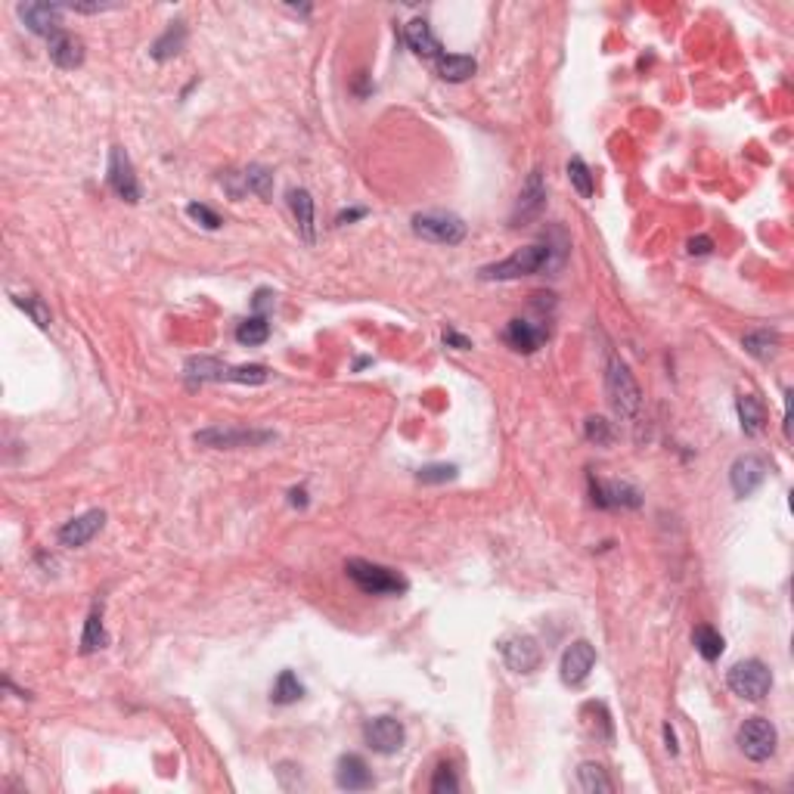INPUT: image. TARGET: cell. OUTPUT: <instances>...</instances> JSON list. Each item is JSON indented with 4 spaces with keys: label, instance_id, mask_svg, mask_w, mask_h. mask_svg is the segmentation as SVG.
<instances>
[{
    "label": "cell",
    "instance_id": "obj_12",
    "mask_svg": "<svg viewBox=\"0 0 794 794\" xmlns=\"http://www.w3.org/2000/svg\"><path fill=\"white\" fill-rule=\"evenodd\" d=\"M546 208V184H544V171L534 168L528 180H524L522 193H518V202H515V211H513V227H522V224H531L544 215Z\"/></svg>",
    "mask_w": 794,
    "mask_h": 794
},
{
    "label": "cell",
    "instance_id": "obj_25",
    "mask_svg": "<svg viewBox=\"0 0 794 794\" xmlns=\"http://www.w3.org/2000/svg\"><path fill=\"white\" fill-rule=\"evenodd\" d=\"M230 366L217 357H190L186 360V379L190 382H227Z\"/></svg>",
    "mask_w": 794,
    "mask_h": 794
},
{
    "label": "cell",
    "instance_id": "obj_4",
    "mask_svg": "<svg viewBox=\"0 0 794 794\" xmlns=\"http://www.w3.org/2000/svg\"><path fill=\"white\" fill-rule=\"evenodd\" d=\"M726 686L733 695L745 698V702H764L769 689H773V673H769V667L764 662H757V658H745V662L729 667Z\"/></svg>",
    "mask_w": 794,
    "mask_h": 794
},
{
    "label": "cell",
    "instance_id": "obj_30",
    "mask_svg": "<svg viewBox=\"0 0 794 794\" xmlns=\"http://www.w3.org/2000/svg\"><path fill=\"white\" fill-rule=\"evenodd\" d=\"M577 785H580V791H587V794H609V791H615V782L609 779L605 767H599V764H580V769H577Z\"/></svg>",
    "mask_w": 794,
    "mask_h": 794
},
{
    "label": "cell",
    "instance_id": "obj_10",
    "mask_svg": "<svg viewBox=\"0 0 794 794\" xmlns=\"http://www.w3.org/2000/svg\"><path fill=\"white\" fill-rule=\"evenodd\" d=\"M589 500L599 509H640L642 493L630 482H599L589 475Z\"/></svg>",
    "mask_w": 794,
    "mask_h": 794
},
{
    "label": "cell",
    "instance_id": "obj_15",
    "mask_svg": "<svg viewBox=\"0 0 794 794\" xmlns=\"http://www.w3.org/2000/svg\"><path fill=\"white\" fill-rule=\"evenodd\" d=\"M19 19L26 22L28 31L41 35L50 41L57 31H62V13H66V4H19Z\"/></svg>",
    "mask_w": 794,
    "mask_h": 794
},
{
    "label": "cell",
    "instance_id": "obj_20",
    "mask_svg": "<svg viewBox=\"0 0 794 794\" xmlns=\"http://www.w3.org/2000/svg\"><path fill=\"white\" fill-rule=\"evenodd\" d=\"M289 208H292L295 215V227L298 233H302V239L311 242L317 239V217H313V196L308 190H302V186H295V190H289Z\"/></svg>",
    "mask_w": 794,
    "mask_h": 794
},
{
    "label": "cell",
    "instance_id": "obj_24",
    "mask_svg": "<svg viewBox=\"0 0 794 794\" xmlns=\"http://www.w3.org/2000/svg\"><path fill=\"white\" fill-rule=\"evenodd\" d=\"M435 69H438V78H444V81L462 84L478 72V62L466 57V53H441V57L435 59Z\"/></svg>",
    "mask_w": 794,
    "mask_h": 794
},
{
    "label": "cell",
    "instance_id": "obj_21",
    "mask_svg": "<svg viewBox=\"0 0 794 794\" xmlns=\"http://www.w3.org/2000/svg\"><path fill=\"white\" fill-rule=\"evenodd\" d=\"M404 37H407V44H410V50L416 53V57H422V59H438V57H441V41L435 37V31H431V26L426 19H410V22H407Z\"/></svg>",
    "mask_w": 794,
    "mask_h": 794
},
{
    "label": "cell",
    "instance_id": "obj_17",
    "mask_svg": "<svg viewBox=\"0 0 794 794\" xmlns=\"http://www.w3.org/2000/svg\"><path fill=\"white\" fill-rule=\"evenodd\" d=\"M549 339V326H537L531 320H509V326L503 329V342L518 354H534Z\"/></svg>",
    "mask_w": 794,
    "mask_h": 794
},
{
    "label": "cell",
    "instance_id": "obj_16",
    "mask_svg": "<svg viewBox=\"0 0 794 794\" xmlns=\"http://www.w3.org/2000/svg\"><path fill=\"white\" fill-rule=\"evenodd\" d=\"M103 524H106V513H103V509H90V513L75 515L72 522L62 524V528L57 531V540H59L62 546L78 549V546L90 544V540L97 537L100 531H103Z\"/></svg>",
    "mask_w": 794,
    "mask_h": 794
},
{
    "label": "cell",
    "instance_id": "obj_35",
    "mask_svg": "<svg viewBox=\"0 0 794 794\" xmlns=\"http://www.w3.org/2000/svg\"><path fill=\"white\" fill-rule=\"evenodd\" d=\"M584 435H587V441H593L596 447H609L611 441H615V429H611V422L602 419V416H589V419L584 422Z\"/></svg>",
    "mask_w": 794,
    "mask_h": 794
},
{
    "label": "cell",
    "instance_id": "obj_18",
    "mask_svg": "<svg viewBox=\"0 0 794 794\" xmlns=\"http://www.w3.org/2000/svg\"><path fill=\"white\" fill-rule=\"evenodd\" d=\"M335 785L342 791H364L373 785V773H369L366 760L360 754H342L335 764Z\"/></svg>",
    "mask_w": 794,
    "mask_h": 794
},
{
    "label": "cell",
    "instance_id": "obj_37",
    "mask_svg": "<svg viewBox=\"0 0 794 794\" xmlns=\"http://www.w3.org/2000/svg\"><path fill=\"white\" fill-rule=\"evenodd\" d=\"M456 475H460V469H456L453 462H435V466H422L416 471V478H419L422 484H447L453 482Z\"/></svg>",
    "mask_w": 794,
    "mask_h": 794
},
{
    "label": "cell",
    "instance_id": "obj_44",
    "mask_svg": "<svg viewBox=\"0 0 794 794\" xmlns=\"http://www.w3.org/2000/svg\"><path fill=\"white\" fill-rule=\"evenodd\" d=\"M664 742H667V751H671V754H677V751H680V748H677V736H673L671 723H664Z\"/></svg>",
    "mask_w": 794,
    "mask_h": 794
},
{
    "label": "cell",
    "instance_id": "obj_5",
    "mask_svg": "<svg viewBox=\"0 0 794 794\" xmlns=\"http://www.w3.org/2000/svg\"><path fill=\"white\" fill-rule=\"evenodd\" d=\"M413 233L438 246H460L466 239V221L453 211H422L413 215Z\"/></svg>",
    "mask_w": 794,
    "mask_h": 794
},
{
    "label": "cell",
    "instance_id": "obj_34",
    "mask_svg": "<svg viewBox=\"0 0 794 794\" xmlns=\"http://www.w3.org/2000/svg\"><path fill=\"white\" fill-rule=\"evenodd\" d=\"M13 304L19 311H26L31 317V323H35L37 329H50V308L44 304V298L37 295H13Z\"/></svg>",
    "mask_w": 794,
    "mask_h": 794
},
{
    "label": "cell",
    "instance_id": "obj_6",
    "mask_svg": "<svg viewBox=\"0 0 794 794\" xmlns=\"http://www.w3.org/2000/svg\"><path fill=\"white\" fill-rule=\"evenodd\" d=\"M277 441L273 431L261 429H230V426H215L196 431V444L211 447V450H239V447H264Z\"/></svg>",
    "mask_w": 794,
    "mask_h": 794
},
{
    "label": "cell",
    "instance_id": "obj_43",
    "mask_svg": "<svg viewBox=\"0 0 794 794\" xmlns=\"http://www.w3.org/2000/svg\"><path fill=\"white\" fill-rule=\"evenodd\" d=\"M357 217H366V208H348V211H342V215L335 217V224H339V227H344V224L357 221Z\"/></svg>",
    "mask_w": 794,
    "mask_h": 794
},
{
    "label": "cell",
    "instance_id": "obj_11",
    "mask_svg": "<svg viewBox=\"0 0 794 794\" xmlns=\"http://www.w3.org/2000/svg\"><path fill=\"white\" fill-rule=\"evenodd\" d=\"M364 742L376 754H397L407 742V729L397 717H373L364 726Z\"/></svg>",
    "mask_w": 794,
    "mask_h": 794
},
{
    "label": "cell",
    "instance_id": "obj_32",
    "mask_svg": "<svg viewBox=\"0 0 794 794\" xmlns=\"http://www.w3.org/2000/svg\"><path fill=\"white\" fill-rule=\"evenodd\" d=\"M267 339H270V323H267V317H261V313H255V317L242 320V323L236 326V342L246 344V348L264 344Z\"/></svg>",
    "mask_w": 794,
    "mask_h": 794
},
{
    "label": "cell",
    "instance_id": "obj_40",
    "mask_svg": "<svg viewBox=\"0 0 794 794\" xmlns=\"http://www.w3.org/2000/svg\"><path fill=\"white\" fill-rule=\"evenodd\" d=\"M711 251H714L711 236H692L689 239V255H711Z\"/></svg>",
    "mask_w": 794,
    "mask_h": 794
},
{
    "label": "cell",
    "instance_id": "obj_31",
    "mask_svg": "<svg viewBox=\"0 0 794 794\" xmlns=\"http://www.w3.org/2000/svg\"><path fill=\"white\" fill-rule=\"evenodd\" d=\"M302 698H304L302 680H298L292 671H282L270 689V702L273 704H295V702H302Z\"/></svg>",
    "mask_w": 794,
    "mask_h": 794
},
{
    "label": "cell",
    "instance_id": "obj_27",
    "mask_svg": "<svg viewBox=\"0 0 794 794\" xmlns=\"http://www.w3.org/2000/svg\"><path fill=\"white\" fill-rule=\"evenodd\" d=\"M239 180H242V196L255 193L258 199H264V202L273 196V171L264 168V164H249V168L239 175Z\"/></svg>",
    "mask_w": 794,
    "mask_h": 794
},
{
    "label": "cell",
    "instance_id": "obj_22",
    "mask_svg": "<svg viewBox=\"0 0 794 794\" xmlns=\"http://www.w3.org/2000/svg\"><path fill=\"white\" fill-rule=\"evenodd\" d=\"M736 410H738V422H742V431L745 435H760V431L767 429V404L760 395H754V391H748V395H738L736 400Z\"/></svg>",
    "mask_w": 794,
    "mask_h": 794
},
{
    "label": "cell",
    "instance_id": "obj_45",
    "mask_svg": "<svg viewBox=\"0 0 794 794\" xmlns=\"http://www.w3.org/2000/svg\"><path fill=\"white\" fill-rule=\"evenodd\" d=\"M267 298H270V289H258V292H255V302H251V304H255V311H264L267 304H270V302H267Z\"/></svg>",
    "mask_w": 794,
    "mask_h": 794
},
{
    "label": "cell",
    "instance_id": "obj_33",
    "mask_svg": "<svg viewBox=\"0 0 794 794\" xmlns=\"http://www.w3.org/2000/svg\"><path fill=\"white\" fill-rule=\"evenodd\" d=\"M568 177H571V186L577 190L584 199H593L596 193V177L593 171H589V164L580 159V155H574V159L568 162Z\"/></svg>",
    "mask_w": 794,
    "mask_h": 794
},
{
    "label": "cell",
    "instance_id": "obj_19",
    "mask_svg": "<svg viewBox=\"0 0 794 794\" xmlns=\"http://www.w3.org/2000/svg\"><path fill=\"white\" fill-rule=\"evenodd\" d=\"M47 53L50 59L57 62L59 69H78L84 62V41L69 31H57V35L47 41Z\"/></svg>",
    "mask_w": 794,
    "mask_h": 794
},
{
    "label": "cell",
    "instance_id": "obj_2",
    "mask_svg": "<svg viewBox=\"0 0 794 794\" xmlns=\"http://www.w3.org/2000/svg\"><path fill=\"white\" fill-rule=\"evenodd\" d=\"M605 391H609V404L620 419H636V413L642 410V391L636 385L627 360H620L615 351L609 354L605 364Z\"/></svg>",
    "mask_w": 794,
    "mask_h": 794
},
{
    "label": "cell",
    "instance_id": "obj_41",
    "mask_svg": "<svg viewBox=\"0 0 794 794\" xmlns=\"http://www.w3.org/2000/svg\"><path fill=\"white\" fill-rule=\"evenodd\" d=\"M444 344H450V348H456V351H469L471 348V339H466L462 333H456V329H447V333H444Z\"/></svg>",
    "mask_w": 794,
    "mask_h": 794
},
{
    "label": "cell",
    "instance_id": "obj_29",
    "mask_svg": "<svg viewBox=\"0 0 794 794\" xmlns=\"http://www.w3.org/2000/svg\"><path fill=\"white\" fill-rule=\"evenodd\" d=\"M106 646H109V633H106V624H103V611L93 609L88 615V620H84L81 651H84V655H93V651H100Z\"/></svg>",
    "mask_w": 794,
    "mask_h": 794
},
{
    "label": "cell",
    "instance_id": "obj_9",
    "mask_svg": "<svg viewBox=\"0 0 794 794\" xmlns=\"http://www.w3.org/2000/svg\"><path fill=\"white\" fill-rule=\"evenodd\" d=\"M500 655L503 664L509 667L513 673H534L544 662V651H540V642L534 640L531 633H513L500 642Z\"/></svg>",
    "mask_w": 794,
    "mask_h": 794
},
{
    "label": "cell",
    "instance_id": "obj_8",
    "mask_svg": "<svg viewBox=\"0 0 794 794\" xmlns=\"http://www.w3.org/2000/svg\"><path fill=\"white\" fill-rule=\"evenodd\" d=\"M106 184L112 186V193H115L122 202H131V206H137V202L143 199V186H140V180H137V171H133V162H131V155L124 153L122 146H112V149H109Z\"/></svg>",
    "mask_w": 794,
    "mask_h": 794
},
{
    "label": "cell",
    "instance_id": "obj_13",
    "mask_svg": "<svg viewBox=\"0 0 794 794\" xmlns=\"http://www.w3.org/2000/svg\"><path fill=\"white\" fill-rule=\"evenodd\" d=\"M767 471H769V462L764 456L757 453L738 456L733 469H729V484H733L736 497H751V493L767 482Z\"/></svg>",
    "mask_w": 794,
    "mask_h": 794
},
{
    "label": "cell",
    "instance_id": "obj_1",
    "mask_svg": "<svg viewBox=\"0 0 794 794\" xmlns=\"http://www.w3.org/2000/svg\"><path fill=\"white\" fill-rule=\"evenodd\" d=\"M565 261V249H556L549 239L531 242V246L513 251L509 258H503L497 264H487L478 270V277L487 282H509V280H522V277H534V273H546L553 267H559Z\"/></svg>",
    "mask_w": 794,
    "mask_h": 794
},
{
    "label": "cell",
    "instance_id": "obj_7",
    "mask_svg": "<svg viewBox=\"0 0 794 794\" xmlns=\"http://www.w3.org/2000/svg\"><path fill=\"white\" fill-rule=\"evenodd\" d=\"M776 745H779V733L767 717H748L738 726V748L754 764H764L776 754Z\"/></svg>",
    "mask_w": 794,
    "mask_h": 794
},
{
    "label": "cell",
    "instance_id": "obj_38",
    "mask_svg": "<svg viewBox=\"0 0 794 794\" xmlns=\"http://www.w3.org/2000/svg\"><path fill=\"white\" fill-rule=\"evenodd\" d=\"M431 791L435 794H453L460 791V779H456L450 764H438L435 776H431Z\"/></svg>",
    "mask_w": 794,
    "mask_h": 794
},
{
    "label": "cell",
    "instance_id": "obj_26",
    "mask_svg": "<svg viewBox=\"0 0 794 794\" xmlns=\"http://www.w3.org/2000/svg\"><path fill=\"white\" fill-rule=\"evenodd\" d=\"M745 351L751 354V357L757 360H773L776 354H779V333H769V329H751V333H745Z\"/></svg>",
    "mask_w": 794,
    "mask_h": 794
},
{
    "label": "cell",
    "instance_id": "obj_28",
    "mask_svg": "<svg viewBox=\"0 0 794 794\" xmlns=\"http://www.w3.org/2000/svg\"><path fill=\"white\" fill-rule=\"evenodd\" d=\"M692 646H695V651L704 662H717L723 649H726V642H723L720 630H714L711 624H698L695 630H692Z\"/></svg>",
    "mask_w": 794,
    "mask_h": 794
},
{
    "label": "cell",
    "instance_id": "obj_23",
    "mask_svg": "<svg viewBox=\"0 0 794 794\" xmlns=\"http://www.w3.org/2000/svg\"><path fill=\"white\" fill-rule=\"evenodd\" d=\"M184 47H186V22L175 19V22H168V28H164L159 37H155L153 47H149V53H153V59L164 62V59H175Z\"/></svg>",
    "mask_w": 794,
    "mask_h": 794
},
{
    "label": "cell",
    "instance_id": "obj_14",
    "mask_svg": "<svg viewBox=\"0 0 794 794\" xmlns=\"http://www.w3.org/2000/svg\"><path fill=\"white\" fill-rule=\"evenodd\" d=\"M596 667V649L589 646L587 640H577L565 649L562 664H559V677L565 686H584L587 677L593 673Z\"/></svg>",
    "mask_w": 794,
    "mask_h": 794
},
{
    "label": "cell",
    "instance_id": "obj_3",
    "mask_svg": "<svg viewBox=\"0 0 794 794\" xmlns=\"http://www.w3.org/2000/svg\"><path fill=\"white\" fill-rule=\"evenodd\" d=\"M344 574H348L354 587L366 596H404L407 589H410L404 574H397L395 568H385L379 562L348 559L344 562Z\"/></svg>",
    "mask_w": 794,
    "mask_h": 794
},
{
    "label": "cell",
    "instance_id": "obj_39",
    "mask_svg": "<svg viewBox=\"0 0 794 794\" xmlns=\"http://www.w3.org/2000/svg\"><path fill=\"white\" fill-rule=\"evenodd\" d=\"M186 215H190L196 224L206 227V230H221V227H224L221 215H217V211H211L208 206H202V202H190V206H186Z\"/></svg>",
    "mask_w": 794,
    "mask_h": 794
},
{
    "label": "cell",
    "instance_id": "obj_42",
    "mask_svg": "<svg viewBox=\"0 0 794 794\" xmlns=\"http://www.w3.org/2000/svg\"><path fill=\"white\" fill-rule=\"evenodd\" d=\"M289 503H292L295 509L308 506V487H292V491H289Z\"/></svg>",
    "mask_w": 794,
    "mask_h": 794
},
{
    "label": "cell",
    "instance_id": "obj_36",
    "mask_svg": "<svg viewBox=\"0 0 794 794\" xmlns=\"http://www.w3.org/2000/svg\"><path fill=\"white\" fill-rule=\"evenodd\" d=\"M267 379H270V373H267V366L261 364L230 366V373H227V382H239V385H264Z\"/></svg>",
    "mask_w": 794,
    "mask_h": 794
}]
</instances>
